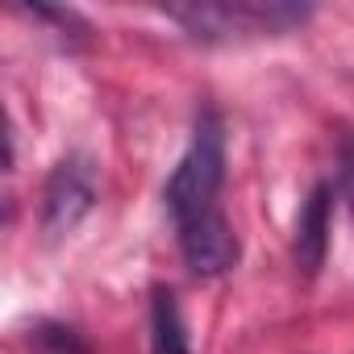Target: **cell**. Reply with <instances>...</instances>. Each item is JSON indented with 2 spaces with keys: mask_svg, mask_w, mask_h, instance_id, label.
<instances>
[{
  "mask_svg": "<svg viewBox=\"0 0 354 354\" xmlns=\"http://www.w3.org/2000/svg\"><path fill=\"white\" fill-rule=\"evenodd\" d=\"M221 184H225V129H221L217 113H201L192 146L180 158V167L171 171L167 192H162L175 230L192 225L209 213H221V205H217Z\"/></svg>",
  "mask_w": 354,
  "mask_h": 354,
  "instance_id": "6da1fadb",
  "label": "cell"
},
{
  "mask_svg": "<svg viewBox=\"0 0 354 354\" xmlns=\"http://www.w3.org/2000/svg\"><path fill=\"white\" fill-rule=\"evenodd\" d=\"M308 5H283V0H217V5H184L171 9L192 38L201 42H230V38H259V34H288L308 21Z\"/></svg>",
  "mask_w": 354,
  "mask_h": 354,
  "instance_id": "7a4b0ae2",
  "label": "cell"
},
{
  "mask_svg": "<svg viewBox=\"0 0 354 354\" xmlns=\"http://www.w3.org/2000/svg\"><path fill=\"white\" fill-rule=\"evenodd\" d=\"M96 205V167L80 154L63 158L42 192V230L50 238H67Z\"/></svg>",
  "mask_w": 354,
  "mask_h": 354,
  "instance_id": "3957f363",
  "label": "cell"
},
{
  "mask_svg": "<svg viewBox=\"0 0 354 354\" xmlns=\"http://www.w3.org/2000/svg\"><path fill=\"white\" fill-rule=\"evenodd\" d=\"M175 234H180V254H184L188 271L201 275V279L225 275L238 263V254H242L238 234L225 221V213H209V217H201L192 225H180Z\"/></svg>",
  "mask_w": 354,
  "mask_h": 354,
  "instance_id": "277c9868",
  "label": "cell"
},
{
  "mask_svg": "<svg viewBox=\"0 0 354 354\" xmlns=\"http://www.w3.org/2000/svg\"><path fill=\"white\" fill-rule=\"evenodd\" d=\"M329 209H333V188L329 184H317L300 213H296V242H292V254H296V267L304 275H317L325 267V250H329Z\"/></svg>",
  "mask_w": 354,
  "mask_h": 354,
  "instance_id": "5b68a950",
  "label": "cell"
},
{
  "mask_svg": "<svg viewBox=\"0 0 354 354\" xmlns=\"http://www.w3.org/2000/svg\"><path fill=\"white\" fill-rule=\"evenodd\" d=\"M150 346H154V354H192L180 300H175V292H167V288H154V304H150Z\"/></svg>",
  "mask_w": 354,
  "mask_h": 354,
  "instance_id": "8992f818",
  "label": "cell"
},
{
  "mask_svg": "<svg viewBox=\"0 0 354 354\" xmlns=\"http://www.w3.org/2000/svg\"><path fill=\"white\" fill-rule=\"evenodd\" d=\"M337 188H342V196H346V205H350V213H354V142H346V150H342V175H337Z\"/></svg>",
  "mask_w": 354,
  "mask_h": 354,
  "instance_id": "52a82bcc",
  "label": "cell"
}]
</instances>
